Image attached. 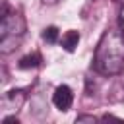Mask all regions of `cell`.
Listing matches in <instances>:
<instances>
[{
  "instance_id": "cell-1",
  "label": "cell",
  "mask_w": 124,
  "mask_h": 124,
  "mask_svg": "<svg viewBox=\"0 0 124 124\" xmlns=\"http://www.w3.org/2000/svg\"><path fill=\"white\" fill-rule=\"evenodd\" d=\"M95 70L103 76H118L124 70V37L108 29L95 48Z\"/></svg>"
},
{
  "instance_id": "cell-2",
  "label": "cell",
  "mask_w": 124,
  "mask_h": 124,
  "mask_svg": "<svg viewBox=\"0 0 124 124\" xmlns=\"http://www.w3.org/2000/svg\"><path fill=\"white\" fill-rule=\"evenodd\" d=\"M25 33V19L17 12H8L4 8L2 19H0V50L4 54L12 52L19 41V37Z\"/></svg>"
},
{
  "instance_id": "cell-3",
  "label": "cell",
  "mask_w": 124,
  "mask_h": 124,
  "mask_svg": "<svg viewBox=\"0 0 124 124\" xmlns=\"http://www.w3.org/2000/svg\"><path fill=\"white\" fill-rule=\"evenodd\" d=\"M52 103H54L56 108L68 110V108L72 107V103H74V93H72V89H70L68 85H58V87L54 89V93H52Z\"/></svg>"
},
{
  "instance_id": "cell-4",
  "label": "cell",
  "mask_w": 124,
  "mask_h": 124,
  "mask_svg": "<svg viewBox=\"0 0 124 124\" xmlns=\"http://www.w3.org/2000/svg\"><path fill=\"white\" fill-rule=\"evenodd\" d=\"M23 103H25V93H23L21 89L6 91L4 97H2V107H4V110H17Z\"/></svg>"
},
{
  "instance_id": "cell-5",
  "label": "cell",
  "mask_w": 124,
  "mask_h": 124,
  "mask_svg": "<svg viewBox=\"0 0 124 124\" xmlns=\"http://www.w3.org/2000/svg\"><path fill=\"white\" fill-rule=\"evenodd\" d=\"M78 43H79V33L74 31V29H72V31H66V33L62 35V39H60L62 48L68 50V52H74L76 46H78Z\"/></svg>"
},
{
  "instance_id": "cell-6",
  "label": "cell",
  "mask_w": 124,
  "mask_h": 124,
  "mask_svg": "<svg viewBox=\"0 0 124 124\" xmlns=\"http://www.w3.org/2000/svg\"><path fill=\"white\" fill-rule=\"evenodd\" d=\"M41 62H43V58H41V54L39 52H33V54H27V56H23L21 60H19V68L21 70H29V68H37V66H41Z\"/></svg>"
},
{
  "instance_id": "cell-7",
  "label": "cell",
  "mask_w": 124,
  "mask_h": 124,
  "mask_svg": "<svg viewBox=\"0 0 124 124\" xmlns=\"http://www.w3.org/2000/svg\"><path fill=\"white\" fill-rule=\"evenodd\" d=\"M43 39L46 41V43H56L58 41V29L54 27V25H50V27H46L45 31H43Z\"/></svg>"
},
{
  "instance_id": "cell-8",
  "label": "cell",
  "mask_w": 124,
  "mask_h": 124,
  "mask_svg": "<svg viewBox=\"0 0 124 124\" xmlns=\"http://www.w3.org/2000/svg\"><path fill=\"white\" fill-rule=\"evenodd\" d=\"M76 122H95V116H85V114H81V116L76 118Z\"/></svg>"
},
{
  "instance_id": "cell-9",
  "label": "cell",
  "mask_w": 124,
  "mask_h": 124,
  "mask_svg": "<svg viewBox=\"0 0 124 124\" xmlns=\"http://www.w3.org/2000/svg\"><path fill=\"white\" fill-rule=\"evenodd\" d=\"M120 29H122V37H124V6H122V10H120Z\"/></svg>"
},
{
  "instance_id": "cell-10",
  "label": "cell",
  "mask_w": 124,
  "mask_h": 124,
  "mask_svg": "<svg viewBox=\"0 0 124 124\" xmlns=\"http://www.w3.org/2000/svg\"><path fill=\"white\" fill-rule=\"evenodd\" d=\"M4 122L6 124H12V122H17V118L16 116H4Z\"/></svg>"
},
{
  "instance_id": "cell-11",
  "label": "cell",
  "mask_w": 124,
  "mask_h": 124,
  "mask_svg": "<svg viewBox=\"0 0 124 124\" xmlns=\"http://www.w3.org/2000/svg\"><path fill=\"white\" fill-rule=\"evenodd\" d=\"M41 2H43V4H56L58 0H41Z\"/></svg>"
}]
</instances>
